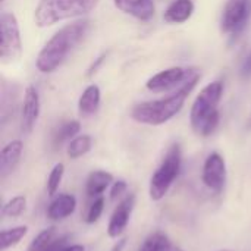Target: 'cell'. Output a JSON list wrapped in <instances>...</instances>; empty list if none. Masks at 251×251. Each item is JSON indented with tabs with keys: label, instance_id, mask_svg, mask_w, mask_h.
<instances>
[{
	"label": "cell",
	"instance_id": "1",
	"mask_svg": "<svg viewBox=\"0 0 251 251\" xmlns=\"http://www.w3.org/2000/svg\"><path fill=\"white\" fill-rule=\"evenodd\" d=\"M88 21H76L60 28L41 49L37 57V68L43 74L53 72L57 69L74 47L84 38L88 31Z\"/></svg>",
	"mask_w": 251,
	"mask_h": 251
},
{
	"label": "cell",
	"instance_id": "2",
	"mask_svg": "<svg viewBox=\"0 0 251 251\" xmlns=\"http://www.w3.org/2000/svg\"><path fill=\"white\" fill-rule=\"evenodd\" d=\"M197 81H199V72L193 75L184 85H181L174 94L165 99L137 104L131 112L132 119L146 125H163L182 109L188 94L196 87Z\"/></svg>",
	"mask_w": 251,
	"mask_h": 251
},
{
	"label": "cell",
	"instance_id": "3",
	"mask_svg": "<svg viewBox=\"0 0 251 251\" xmlns=\"http://www.w3.org/2000/svg\"><path fill=\"white\" fill-rule=\"evenodd\" d=\"M224 84L215 81L206 85L197 96L191 107V126L196 134L201 137H209L215 132L219 125V101L222 99Z\"/></svg>",
	"mask_w": 251,
	"mask_h": 251
},
{
	"label": "cell",
	"instance_id": "4",
	"mask_svg": "<svg viewBox=\"0 0 251 251\" xmlns=\"http://www.w3.org/2000/svg\"><path fill=\"white\" fill-rule=\"evenodd\" d=\"M99 0H40L35 7V24L43 28L56 22L82 16L97 6Z\"/></svg>",
	"mask_w": 251,
	"mask_h": 251
},
{
	"label": "cell",
	"instance_id": "5",
	"mask_svg": "<svg viewBox=\"0 0 251 251\" xmlns=\"http://www.w3.org/2000/svg\"><path fill=\"white\" fill-rule=\"evenodd\" d=\"M181 162H182V153L179 144H172L169 150L166 151L160 166L156 169L150 179V199L154 201L162 200L169 188L172 187L174 181L179 175L181 171Z\"/></svg>",
	"mask_w": 251,
	"mask_h": 251
},
{
	"label": "cell",
	"instance_id": "6",
	"mask_svg": "<svg viewBox=\"0 0 251 251\" xmlns=\"http://www.w3.org/2000/svg\"><path fill=\"white\" fill-rule=\"evenodd\" d=\"M0 57L3 59V62L16 60L22 51V41L18 21L13 13L3 12L0 15Z\"/></svg>",
	"mask_w": 251,
	"mask_h": 251
},
{
	"label": "cell",
	"instance_id": "7",
	"mask_svg": "<svg viewBox=\"0 0 251 251\" xmlns=\"http://www.w3.org/2000/svg\"><path fill=\"white\" fill-rule=\"evenodd\" d=\"M251 18V0H228L222 13L221 29L232 38L238 37Z\"/></svg>",
	"mask_w": 251,
	"mask_h": 251
},
{
	"label": "cell",
	"instance_id": "8",
	"mask_svg": "<svg viewBox=\"0 0 251 251\" xmlns=\"http://www.w3.org/2000/svg\"><path fill=\"white\" fill-rule=\"evenodd\" d=\"M197 71L194 68H181V66H174L166 71H162L151 76L147 81V88L154 93H162L168 91L174 87L184 85L193 75H196Z\"/></svg>",
	"mask_w": 251,
	"mask_h": 251
},
{
	"label": "cell",
	"instance_id": "9",
	"mask_svg": "<svg viewBox=\"0 0 251 251\" xmlns=\"http://www.w3.org/2000/svg\"><path fill=\"white\" fill-rule=\"evenodd\" d=\"M203 182L215 193H221L226 182L225 160L219 153H212L203 166Z\"/></svg>",
	"mask_w": 251,
	"mask_h": 251
},
{
	"label": "cell",
	"instance_id": "10",
	"mask_svg": "<svg viewBox=\"0 0 251 251\" xmlns=\"http://www.w3.org/2000/svg\"><path fill=\"white\" fill-rule=\"evenodd\" d=\"M135 204V196L134 194H128L121 203L119 206L115 209L110 221H109V226H107V234L110 238H118L126 228L132 209Z\"/></svg>",
	"mask_w": 251,
	"mask_h": 251
},
{
	"label": "cell",
	"instance_id": "11",
	"mask_svg": "<svg viewBox=\"0 0 251 251\" xmlns=\"http://www.w3.org/2000/svg\"><path fill=\"white\" fill-rule=\"evenodd\" d=\"M40 115V96L34 87H28L24 96V106H22V131L29 134L38 119Z\"/></svg>",
	"mask_w": 251,
	"mask_h": 251
},
{
	"label": "cell",
	"instance_id": "12",
	"mask_svg": "<svg viewBox=\"0 0 251 251\" xmlns=\"http://www.w3.org/2000/svg\"><path fill=\"white\" fill-rule=\"evenodd\" d=\"M113 3L118 9L140 21H149L154 15L153 0H113Z\"/></svg>",
	"mask_w": 251,
	"mask_h": 251
},
{
	"label": "cell",
	"instance_id": "13",
	"mask_svg": "<svg viewBox=\"0 0 251 251\" xmlns=\"http://www.w3.org/2000/svg\"><path fill=\"white\" fill-rule=\"evenodd\" d=\"M22 149H24V146H22L21 140L10 141L9 144H6L3 147V150L0 153V175H1V178H6L9 174L13 172V169L19 163Z\"/></svg>",
	"mask_w": 251,
	"mask_h": 251
},
{
	"label": "cell",
	"instance_id": "14",
	"mask_svg": "<svg viewBox=\"0 0 251 251\" xmlns=\"http://www.w3.org/2000/svg\"><path fill=\"white\" fill-rule=\"evenodd\" d=\"M76 199L72 194H60L57 196L47 209V216L51 221H62L71 216L75 212Z\"/></svg>",
	"mask_w": 251,
	"mask_h": 251
},
{
	"label": "cell",
	"instance_id": "15",
	"mask_svg": "<svg viewBox=\"0 0 251 251\" xmlns=\"http://www.w3.org/2000/svg\"><path fill=\"white\" fill-rule=\"evenodd\" d=\"M194 12L193 0H175L165 10L163 19L169 24H182L191 18Z\"/></svg>",
	"mask_w": 251,
	"mask_h": 251
},
{
	"label": "cell",
	"instance_id": "16",
	"mask_svg": "<svg viewBox=\"0 0 251 251\" xmlns=\"http://www.w3.org/2000/svg\"><path fill=\"white\" fill-rule=\"evenodd\" d=\"M100 106V88L97 85H88L78 101V110L81 116H91Z\"/></svg>",
	"mask_w": 251,
	"mask_h": 251
},
{
	"label": "cell",
	"instance_id": "17",
	"mask_svg": "<svg viewBox=\"0 0 251 251\" xmlns=\"http://www.w3.org/2000/svg\"><path fill=\"white\" fill-rule=\"evenodd\" d=\"M113 182V176L109 172L104 171H94L88 175L87 179V194L90 197H99L106 191V188Z\"/></svg>",
	"mask_w": 251,
	"mask_h": 251
},
{
	"label": "cell",
	"instance_id": "18",
	"mask_svg": "<svg viewBox=\"0 0 251 251\" xmlns=\"http://www.w3.org/2000/svg\"><path fill=\"white\" fill-rule=\"evenodd\" d=\"M172 250V244L169 241V238L162 234V232H154L151 235H149L144 243L141 244L138 251H171Z\"/></svg>",
	"mask_w": 251,
	"mask_h": 251
},
{
	"label": "cell",
	"instance_id": "19",
	"mask_svg": "<svg viewBox=\"0 0 251 251\" xmlns=\"http://www.w3.org/2000/svg\"><path fill=\"white\" fill-rule=\"evenodd\" d=\"M79 129H81V125L78 121H68V122L62 124L57 128V131L54 132V137H53L54 146H60L68 140H74L75 135L79 132Z\"/></svg>",
	"mask_w": 251,
	"mask_h": 251
},
{
	"label": "cell",
	"instance_id": "20",
	"mask_svg": "<svg viewBox=\"0 0 251 251\" xmlns=\"http://www.w3.org/2000/svg\"><path fill=\"white\" fill-rule=\"evenodd\" d=\"M26 232H28L26 226H16L12 229L1 231V234H0V250L4 251L9 247L16 246L26 235Z\"/></svg>",
	"mask_w": 251,
	"mask_h": 251
},
{
	"label": "cell",
	"instance_id": "21",
	"mask_svg": "<svg viewBox=\"0 0 251 251\" xmlns=\"http://www.w3.org/2000/svg\"><path fill=\"white\" fill-rule=\"evenodd\" d=\"M91 149V138L88 135H79L71 140L68 146V156L71 159H78L84 154H87Z\"/></svg>",
	"mask_w": 251,
	"mask_h": 251
},
{
	"label": "cell",
	"instance_id": "22",
	"mask_svg": "<svg viewBox=\"0 0 251 251\" xmlns=\"http://www.w3.org/2000/svg\"><path fill=\"white\" fill-rule=\"evenodd\" d=\"M26 206V199L24 196H16L10 199L1 209V215L7 218H18L24 213Z\"/></svg>",
	"mask_w": 251,
	"mask_h": 251
},
{
	"label": "cell",
	"instance_id": "23",
	"mask_svg": "<svg viewBox=\"0 0 251 251\" xmlns=\"http://www.w3.org/2000/svg\"><path fill=\"white\" fill-rule=\"evenodd\" d=\"M54 237V228H49L43 232H40L28 246L26 251H47L50 244L53 243Z\"/></svg>",
	"mask_w": 251,
	"mask_h": 251
},
{
	"label": "cell",
	"instance_id": "24",
	"mask_svg": "<svg viewBox=\"0 0 251 251\" xmlns=\"http://www.w3.org/2000/svg\"><path fill=\"white\" fill-rule=\"evenodd\" d=\"M63 172H65V166L62 163L54 165V168L51 169V172L49 175V179H47V193H49V196H54L56 191L59 190V185L62 182V178H63Z\"/></svg>",
	"mask_w": 251,
	"mask_h": 251
},
{
	"label": "cell",
	"instance_id": "25",
	"mask_svg": "<svg viewBox=\"0 0 251 251\" xmlns=\"http://www.w3.org/2000/svg\"><path fill=\"white\" fill-rule=\"evenodd\" d=\"M103 209H104V200H103V197H99L97 200H94V203L90 206V209H88V212H87V218H85L87 224H94V222H97L99 218H100L101 213H103Z\"/></svg>",
	"mask_w": 251,
	"mask_h": 251
},
{
	"label": "cell",
	"instance_id": "26",
	"mask_svg": "<svg viewBox=\"0 0 251 251\" xmlns=\"http://www.w3.org/2000/svg\"><path fill=\"white\" fill-rule=\"evenodd\" d=\"M47 251H84L82 246H66V238L62 237L59 240H53V243L50 244V247Z\"/></svg>",
	"mask_w": 251,
	"mask_h": 251
},
{
	"label": "cell",
	"instance_id": "27",
	"mask_svg": "<svg viewBox=\"0 0 251 251\" xmlns=\"http://www.w3.org/2000/svg\"><path fill=\"white\" fill-rule=\"evenodd\" d=\"M126 190V182L125 181H116L115 184H113V187H112V191H110V199L112 200H115L116 197H119L124 191Z\"/></svg>",
	"mask_w": 251,
	"mask_h": 251
},
{
	"label": "cell",
	"instance_id": "28",
	"mask_svg": "<svg viewBox=\"0 0 251 251\" xmlns=\"http://www.w3.org/2000/svg\"><path fill=\"white\" fill-rule=\"evenodd\" d=\"M241 76L243 78H251V53L244 59L243 65H241Z\"/></svg>",
	"mask_w": 251,
	"mask_h": 251
},
{
	"label": "cell",
	"instance_id": "29",
	"mask_svg": "<svg viewBox=\"0 0 251 251\" xmlns=\"http://www.w3.org/2000/svg\"><path fill=\"white\" fill-rule=\"evenodd\" d=\"M104 57H106V54H101L100 57H97V60H96V62H94V63H93V65L90 66V69H88V72H87V75H88V76H90V75H93V74H94V72H96V71L99 69V66H100V65L103 63Z\"/></svg>",
	"mask_w": 251,
	"mask_h": 251
},
{
	"label": "cell",
	"instance_id": "30",
	"mask_svg": "<svg viewBox=\"0 0 251 251\" xmlns=\"http://www.w3.org/2000/svg\"><path fill=\"white\" fill-rule=\"evenodd\" d=\"M125 241H126V240H121V241H119V244H116V246H115L113 251H121V250H122V249L125 247Z\"/></svg>",
	"mask_w": 251,
	"mask_h": 251
},
{
	"label": "cell",
	"instance_id": "31",
	"mask_svg": "<svg viewBox=\"0 0 251 251\" xmlns=\"http://www.w3.org/2000/svg\"><path fill=\"white\" fill-rule=\"evenodd\" d=\"M171 251H182L181 249H175V247H172V250Z\"/></svg>",
	"mask_w": 251,
	"mask_h": 251
},
{
	"label": "cell",
	"instance_id": "32",
	"mask_svg": "<svg viewBox=\"0 0 251 251\" xmlns=\"http://www.w3.org/2000/svg\"><path fill=\"white\" fill-rule=\"evenodd\" d=\"M222 251H229V250H222Z\"/></svg>",
	"mask_w": 251,
	"mask_h": 251
}]
</instances>
